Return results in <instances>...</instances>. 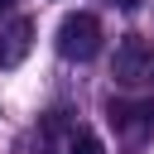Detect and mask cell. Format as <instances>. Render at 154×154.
<instances>
[{"instance_id":"5b68a950","label":"cell","mask_w":154,"mask_h":154,"mask_svg":"<svg viewBox=\"0 0 154 154\" xmlns=\"http://www.w3.org/2000/svg\"><path fill=\"white\" fill-rule=\"evenodd\" d=\"M67 154H106V149H101V140H96L87 125H77L72 140H67Z\"/></svg>"},{"instance_id":"8992f818","label":"cell","mask_w":154,"mask_h":154,"mask_svg":"<svg viewBox=\"0 0 154 154\" xmlns=\"http://www.w3.org/2000/svg\"><path fill=\"white\" fill-rule=\"evenodd\" d=\"M14 5H19V0H0V14H5V10H14Z\"/></svg>"},{"instance_id":"3957f363","label":"cell","mask_w":154,"mask_h":154,"mask_svg":"<svg viewBox=\"0 0 154 154\" xmlns=\"http://www.w3.org/2000/svg\"><path fill=\"white\" fill-rule=\"evenodd\" d=\"M116 82L120 87H140L149 72H154V53L144 48V38H120V48H116Z\"/></svg>"},{"instance_id":"52a82bcc","label":"cell","mask_w":154,"mask_h":154,"mask_svg":"<svg viewBox=\"0 0 154 154\" xmlns=\"http://www.w3.org/2000/svg\"><path fill=\"white\" fill-rule=\"evenodd\" d=\"M111 5H120V10H130V5H140V0H111Z\"/></svg>"},{"instance_id":"6da1fadb","label":"cell","mask_w":154,"mask_h":154,"mask_svg":"<svg viewBox=\"0 0 154 154\" xmlns=\"http://www.w3.org/2000/svg\"><path fill=\"white\" fill-rule=\"evenodd\" d=\"M58 53H63V58H72V63L96 58V53H101V19H96V14H87V10L67 14V19L58 24Z\"/></svg>"},{"instance_id":"277c9868","label":"cell","mask_w":154,"mask_h":154,"mask_svg":"<svg viewBox=\"0 0 154 154\" xmlns=\"http://www.w3.org/2000/svg\"><path fill=\"white\" fill-rule=\"evenodd\" d=\"M29 48H34V19H10V24H0V67H19L24 58H29Z\"/></svg>"},{"instance_id":"7a4b0ae2","label":"cell","mask_w":154,"mask_h":154,"mask_svg":"<svg viewBox=\"0 0 154 154\" xmlns=\"http://www.w3.org/2000/svg\"><path fill=\"white\" fill-rule=\"evenodd\" d=\"M106 120H111V130H116L120 140L140 144V140L154 135V101H149V96H140V101H116V96H111Z\"/></svg>"}]
</instances>
